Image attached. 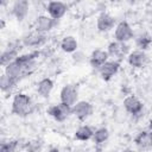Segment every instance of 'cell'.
<instances>
[{
	"label": "cell",
	"mask_w": 152,
	"mask_h": 152,
	"mask_svg": "<svg viewBox=\"0 0 152 152\" xmlns=\"http://www.w3.org/2000/svg\"><path fill=\"white\" fill-rule=\"evenodd\" d=\"M34 110V104L32 99L24 93H18L13 96L12 104H11V113L17 116L25 118Z\"/></svg>",
	"instance_id": "obj_1"
},
{
	"label": "cell",
	"mask_w": 152,
	"mask_h": 152,
	"mask_svg": "<svg viewBox=\"0 0 152 152\" xmlns=\"http://www.w3.org/2000/svg\"><path fill=\"white\" fill-rule=\"evenodd\" d=\"M134 31L132 26L129 25L128 21L121 20L116 24L115 30H114V38L116 42L120 43H128L129 40L134 39Z\"/></svg>",
	"instance_id": "obj_2"
},
{
	"label": "cell",
	"mask_w": 152,
	"mask_h": 152,
	"mask_svg": "<svg viewBox=\"0 0 152 152\" xmlns=\"http://www.w3.org/2000/svg\"><path fill=\"white\" fill-rule=\"evenodd\" d=\"M48 42V36L46 33H42L38 31H32L26 33L23 38H21V45L26 46V48H40L43 46L45 43Z\"/></svg>",
	"instance_id": "obj_3"
},
{
	"label": "cell",
	"mask_w": 152,
	"mask_h": 152,
	"mask_svg": "<svg viewBox=\"0 0 152 152\" xmlns=\"http://www.w3.org/2000/svg\"><path fill=\"white\" fill-rule=\"evenodd\" d=\"M129 45L127 43H120V42H116V40H113L108 44L107 46V52L109 55V57H113L115 61H119L121 62L125 57L128 56V53L131 52L129 51Z\"/></svg>",
	"instance_id": "obj_4"
},
{
	"label": "cell",
	"mask_w": 152,
	"mask_h": 152,
	"mask_svg": "<svg viewBox=\"0 0 152 152\" xmlns=\"http://www.w3.org/2000/svg\"><path fill=\"white\" fill-rule=\"evenodd\" d=\"M46 113L52 119H55L57 122H63L71 115V107L63 102H59V103L50 106L46 109Z\"/></svg>",
	"instance_id": "obj_5"
},
{
	"label": "cell",
	"mask_w": 152,
	"mask_h": 152,
	"mask_svg": "<svg viewBox=\"0 0 152 152\" xmlns=\"http://www.w3.org/2000/svg\"><path fill=\"white\" fill-rule=\"evenodd\" d=\"M59 99L61 102L72 107L76 102H78V88L74 83H68L65 84L59 93Z\"/></svg>",
	"instance_id": "obj_6"
},
{
	"label": "cell",
	"mask_w": 152,
	"mask_h": 152,
	"mask_svg": "<svg viewBox=\"0 0 152 152\" xmlns=\"http://www.w3.org/2000/svg\"><path fill=\"white\" fill-rule=\"evenodd\" d=\"M94 112V107L90 102L88 101H78L76 102L72 107H71V114L74 116H76L80 121H84L87 120Z\"/></svg>",
	"instance_id": "obj_7"
},
{
	"label": "cell",
	"mask_w": 152,
	"mask_h": 152,
	"mask_svg": "<svg viewBox=\"0 0 152 152\" xmlns=\"http://www.w3.org/2000/svg\"><path fill=\"white\" fill-rule=\"evenodd\" d=\"M20 44H18V42H11L7 48L2 51L1 56H0V63L2 66H6L8 65L10 63L14 62L17 58H18V53H19V50H20Z\"/></svg>",
	"instance_id": "obj_8"
},
{
	"label": "cell",
	"mask_w": 152,
	"mask_h": 152,
	"mask_svg": "<svg viewBox=\"0 0 152 152\" xmlns=\"http://www.w3.org/2000/svg\"><path fill=\"white\" fill-rule=\"evenodd\" d=\"M124 108L127 113H129L132 116H141L144 112V104L142 102L134 95H128L124 100Z\"/></svg>",
	"instance_id": "obj_9"
},
{
	"label": "cell",
	"mask_w": 152,
	"mask_h": 152,
	"mask_svg": "<svg viewBox=\"0 0 152 152\" xmlns=\"http://www.w3.org/2000/svg\"><path fill=\"white\" fill-rule=\"evenodd\" d=\"M48 15L55 20L62 19L68 12V5L63 1H50L46 5Z\"/></svg>",
	"instance_id": "obj_10"
},
{
	"label": "cell",
	"mask_w": 152,
	"mask_h": 152,
	"mask_svg": "<svg viewBox=\"0 0 152 152\" xmlns=\"http://www.w3.org/2000/svg\"><path fill=\"white\" fill-rule=\"evenodd\" d=\"M116 26V19L107 12H101L96 18V27L100 32H109Z\"/></svg>",
	"instance_id": "obj_11"
},
{
	"label": "cell",
	"mask_w": 152,
	"mask_h": 152,
	"mask_svg": "<svg viewBox=\"0 0 152 152\" xmlns=\"http://www.w3.org/2000/svg\"><path fill=\"white\" fill-rule=\"evenodd\" d=\"M119 69H120V62L113 59V61L106 62L97 71H99V74H100V76H101V78H102L103 81L108 82V81H110V80L118 74Z\"/></svg>",
	"instance_id": "obj_12"
},
{
	"label": "cell",
	"mask_w": 152,
	"mask_h": 152,
	"mask_svg": "<svg viewBox=\"0 0 152 152\" xmlns=\"http://www.w3.org/2000/svg\"><path fill=\"white\" fill-rule=\"evenodd\" d=\"M59 20H55L49 15H39L36 19V24H34V30L42 33H48L51 30H53L57 25H58Z\"/></svg>",
	"instance_id": "obj_13"
},
{
	"label": "cell",
	"mask_w": 152,
	"mask_h": 152,
	"mask_svg": "<svg viewBox=\"0 0 152 152\" xmlns=\"http://www.w3.org/2000/svg\"><path fill=\"white\" fill-rule=\"evenodd\" d=\"M147 61H148L147 53L142 50H139V49L131 51L127 56V63L132 68H142L146 65Z\"/></svg>",
	"instance_id": "obj_14"
},
{
	"label": "cell",
	"mask_w": 152,
	"mask_h": 152,
	"mask_svg": "<svg viewBox=\"0 0 152 152\" xmlns=\"http://www.w3.org/2000/svg\"><path fill=\"white\" fill-rule=\"evenodd\" d=\"M28 10H30V4L27 0H17L13 2L11 12H12V15L18 21H23L27 17Z\"/></svg>",
	"instance_id": "obj_15"
},
{
	"label": "cell",
	"mask_w": 152,
	"mask_h": 152,
	"mask_svg": "<svg viewBox=\"0 0 152 152\" xmlns=\"http://www.w3.org/2000/svg\"><path fill=\"white\" fill-rule=\"evenodd\" d=\"M109 55L107 52V50H102V49H96L94 50L90 56H89V64L93 69L99 70L106 62H108L109 59Z\"/></svg>",
	"instance_id": "obj_16"
},
{
	"label": "cell",
	"mask_w": 152,
	"mask_h": 152,
	"mask_svg": "<svg viewBox=\"0 0 152 152\" xmlns=\"http://www.w3.org/2000/svg\"><path fill=\"white\" fill-rule=\"evenodd\" d=\"M134 144H135V146H137L139 150L148 151V150L152 147V139H151V135H150L148 129H146V131H140V132L135 135V138H134Z\"/></svg>",
	"instance_id": "obj_17"
},
{
	"label": "cell",
	"mask_w": 152,
	"mask_h": 152,
	"mask_svg": "<svg viewBox=\"0 0 152 152\" xmlns=\"http://www.w3.org/2000/svg\"><path fill=\"white\" fill-rule=\"evenodd\" d=\"M4 74L12 77L17 82H20L24 77H26V74L24 72L23 68L20 66V64L17 61H14V62H12V63H10L8 65L5 66V72Z\"/></svg>",
	"instance_id": "obj_18"
},
{
	"label": "cell",
	"mask_w": 152,
	"mask_h": 152,
	"mask_svg": "<svg viewBox=\"0 0 152 152\" xmlns=\"http://www.w3.org/2000/svg\"><path fill=\"white\" fill-rule=\"evenodd\" d=\"M53 87H55L53 81L50 77H44L37 83V94L43 99H48L51 95Z\"/></svg>",
	"instance_id": "obj_19"
},
{
	"label": "cell",
	"mask_w": 152,
	"mask_h": 152,
	"mask_svg": "<svg viewBox=\"0 0 152 152\" xmlns=\"http://www.w3.org/2000/svg\"><path fill=\"white\" fill-rule=\"evenodd\" d=\"M94 132H95V129L91 126H89V125H82V126H80L75 131L74 138L76 140H78V141H88V140L93 139Z\"/></svg>",
	"instance_id": "obj_20"
},
{
	"label": "cell",
	"mask_w": 152,
	"mask_h": 152,
	"mask_svg": "<svg viewBox=\"0 0 152 152\" xmlns=\"http://www.w3.org/2000/svg\"><path fill=\"white\" fill-rule=\"evenodd\" d=\"M61 49L66 53H75L78 49V42L74 36H65L61 40Z\"/></svg>",
	"instance_id": "obj_21"
},
{
	"label": "cell",
	"mask_w": 152,
	"mask_h": 152,
	"mask_svg": "<svg viewBox=\"0 0 152 152\" xmlns=\"http://www.w3.org/2000/svg\"><path fill=\"white\" fill-rule=\"evenodd\" d=\"M134 42L139 50H147L152 45V37L146 31L139 32V34H134Z\"/></svg>",
	"instance_id": "obj_22"
},
{
	"label": "cell",
	"mask_w": 152,
	"mask_h": 152,
	"mask_svg": "<svg viewBox=\"0 0 152 152\" xmlns=\"http://www.w3.org/2000/svg\"><path fill=\"white\" fill-rule=\"evenodd\" d=\"M19 82H17L12 77L7 76L6 74H2L1 77H0V88H1V91L2 93H11L15 88V86Z\"/></svg>",
	"instance_id": "obj_23"
},
{
	"label": "cell",
	"mask_w": 152,
	"mask_h": 152,
	"mask_svg": "<svg viewBox=\"0 0 152 152\" xmlns=\"http://www.w3.org/2000/svg\"><path fill=\"white\" fill-rule=\"evenodd\" d=\"M109 138V131L107 127H100V128H96L95 132H94V135H93V141L96 144V145H101L103 144L104 141H107Z\"/></svg>",
	"instance_id": "obj_24"
},
{
	"label": "cell",
	"mask_w": 152,
	"mask_h": 152,
	"mask_svg": "<svg viewBox=\"0 0 152 152\" xmlns=\"http://www.w3.org/2000/svg\"><path fill=\"white\" fill-rule=\"evenodd\" d=\"M20 150L19 140H8L2 141L0 145V152H18Z\"/></svg>",
	"instance_id": "obj_25"
},
{
	"label": "cell",
	"mask_w": 152,
	"mask_h": 152,
	"mask_svg": "<svg viewBox=\"0 0 152 152\" xmlns=\"http://www.w3.org/2000/svg\"><path fill=\"white\" fill-rule=\"evenodd\" d=\"M44 146V142L40 139H32L27 142H25V151L26 152H42Z\"/></svg>",
	"instance_id": "obj_26"
},
{
	"label": "cell",
	"mask_w": 152,
	"mask_h": 152,
	"mask_svg": "<svg viewBox=\"0 0 152 152\" xmlns=\"http://www.w3.org/2000/svg\"><path fill=\"white\" fill-rule=\"evenodd\" d=\"M81 56H82V53L76 51L75 53H72V59H74V61H76V63H77V62H83V61H84V58H82Z\"/></svg>",
	"instance_id": "obj_27"
},
{
	"label": "cell",
	"mask_w": 152,
	"mask_h": 152,
	"mask_svg": "<svg viewBox=\"0 0 152 152\" xmlns=\"http://www.w3.org/2000/svg\"><path fill=\"white\" fill-rule=\"evenodd\" d=\"M5 25H6L5 19H0V28H1V30H2V28H5Z\"/></svg>",
	"instance_id": "obj_28"
},
{
	"label": "cell",
	"mask_w": 152,
	"mask_h": 152,
	"mask_svg": "<svg viewBox=\"0 0 152 152\" xmlns=\"http://www.w3.org/2000/svg\"><path fill=\"white\" fill-rule=\"evenodd\" d=\"M122 152H137V151L133 150V148H131V147H127V148H125Z\"/></svg>",
	"instance_id": "obj_29"
},
{
	"label": "cell",
	"mask_w": 152,
	"mask_h": 152,
	"mask_svg": "<svg viewBox=\"0 0 152 152\" xmlns=\"http://www.w3.org/2000/svg\"><path fill=\"white\" fill-rule=\"evenodd\" d=\"M148 131H152V119H151V121L148 124Z\"/></svg>",
	"instance_id": "obj_30"
},
{
	"label": "cell",
	"mask_w": 152,
	"mask_h": 152,
	"mask_svg": "<svg viewBox=\"0 0 152 152\" xmlns=\"http://www.w3.org/2000/svg\"><path fill=\"white\" fill-rule=\"evenodd\" d=\"M150 132V135H151V139H152V131H148Z\"/></svg>",
	"instance_id": "obj_31"
},
{
	"label": "cell",
	"mask_w": 152,
	"mask_h": 152,
	"mask_svg": "<svg viewBox=\"0 0 152 152\" xmlns=\"http://www.w3.org/2000/svg\"><path fill=\"white\" fill-rule=\"evenodd\" d=\"M146 152H152V151H146Z\"/></svg>",
	"instance_id": "obj_32"
},
{
	"label": "cell",
	"mask_w": 152,
	"mask_h": 152,
	"mask_svg": "<svg viewBox=\"0 0 152 152\" xmlns=\"http://www.w3.org/2000/svg\"><path fill=\"white\" fill-rule=\"evenodd\" d=\"M110 152H115V151H110Z\"/></svg>",
	"instance_id": "obj_33"
}]
</instances>
